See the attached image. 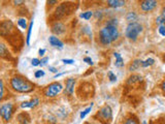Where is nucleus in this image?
Listing matches in <instances>:
<instances>
[{"instance_id": "1", "label": "nucleus", "mask_w": 165, "mask_h": 124, "mask_svg": "<svg viewBox=\"0 0 165 124\" xmlns=\"http://www.w3.org/2000/svg\"><path fill=\"white\" fill-rule=\"evenodd\" d=\"M0 36L7 40L10 47L14 48L15 46H17V47H19V49L22 48V46L19 45L18 42L23 44V38H22L23 36L17 30V28L15 27L12 21L10 20L0 21Z\"/></svg>"}, {"instance_id": "2", "label": "nucleus", "mask_w": 165, "mask_h": 124, "mask_svg": "<svg viewBox=\"0 0 165 124\" xmlns=\"http://www.w3.org/2000/svg\"><path fill=\"white\" fill-rule=\"evenodd\" d=\"M10 89L18 93H29L32 92L35 88V85L31 81L21 74H16L12 77L10 81Z\"/></svg>"}, {"instance_id": "3", "label": "nucleus", "mask_w": 165, "mask_h": 124, "mask_svg": "<svg viewBox=\"0 0 165 124\" xmlns=\"http://www.w3.org/2000/svg\"><path fill=\"white\" fill-rule=\"evenodd\" d=\"M119 29L117 26H107L101 28L98 31L99 42L102 46H109L113 42L118 40Z\"/></svg>"}, {"instance_id": "4", "label": "nucleus", "mask_w": 165, "mask_h": 124, "mask_svg": "<svg viewBox=\"0 0 165 124\" xmlns=\"http://www.w3.org/2000/svg\"><path fill=\"white\" fill-rule=\"evenodd\" d=\"M77 7V3L73 2H62L56 7L54 12V17L56 18V21H59L60 19L67 17V16L71 15L72 12L75 10Z\"/></svg>"}, {"instance_id": "5", "label": "nucleus", "mask_w": 165, "mask_h": 124, "mask_svg": "<svg viewBox=\"0 0 165 124\" xmlns=\"http://www.w3.org/2000/svg\"><path fill=\"white\" fill-rule=\"evenodd\" d=\"M141 32H143V25L137 22L130 23V24H128V26H127V28L125 30V35L128 40L135 42L137 40L139 33Z\"/></svg>"}, {"instance_id": "6", "label": "nucleus", "mask_w": 165, "mask_h": 124, "mask_svg": "<svg viewBox=\"0 0 165 124\" xmlns=\"http://www.w3.org/2000/svg\"><path fill=\"white\" fill-rule=\"evenodd\" d=\"M63 90V86L60 82H53L50 85H48L43 89V94L45 97L49 98H54L58 96Z\"/></svg>"}, {"instance_id": "7", "label": "nucleus", "mask_w": 165, "mask_h": 124, "mask_svg": "<svg viewBox=\"0 0 165 124\" xmlns=\"http://www.w3.org/2000/svg\"><path fill=\"white\" fill-rule=\"evenodd\" d=\"M14 113H15V106L12 102L2 104L0 106V117L2 118L5 123H7L12 120Z\"/></svg>"}, {"instance_id": "8", "label": "nucleus", "mask_w": 165, "mask_h": 124, "mask_svg": "<svg viewBox=\"0 0 165 124\" xmlns=\"http://www.w3.org/2000/svg\"><path fill=\"white\" fill-rule=\"evenodd\" d=\"M96 117H98V120L100 122L104 124H109L111 122V120L113 119V111L111 108L109 107V104H105L101 108L97 113Z\"/></svg>"}, {"instance_id": "9", "label": "nucleus", "mask_w": 165, "mask_h": 124, "mask_svg": "<svg viewBox=\"0 0 165 124\" xmlns=\"http://www.w3.org/2000/svg\"><path fill=\"white\" fill-rule=\"evenodd\" d=\"M158 5V1L155 0H143L139 2V8L141 12H149L154 10Z\"/></svg>"}, {"instance_id": "10", "label": "nucleus", "mask_w": 165, "mask_h": 124, "mask_svg": "<svg viewBox=\"0 0 165 124\" xmlns=\"http://www.w3.org/2000/svg\"><path fill=\"white\" fill-rule=\"evenodd\" d=\"M66 31L65 25L61 21H55L52 24V32L57 35H61Z\"/></svg>"}, {"instance_id": "11", "label": "nucleus", "mask_w": 165, "mask_h": 124, "mask_svg": "<svg viewBox=\"0 0 165 124\" xmlns=\"http://www.w3.org/2000/svg\"><path fill=\"white\" fill-rule=\"evenodd\" d=\"M74 86H75V79L69 78L65 81V93L68 95H72L74 92Z\"/></svg>"}, {"instance_id": "12", "label": "nucleus", "mask_w": 165, "mask_h": 124, "mask_svg": "<svg viewBox=\"0 0 165 124\" xmlns=\"http://www.w3.org/2000/svg\"><path fill=\"white\" fill-rule=\"evenodd\" d=\"M0 58L12 60V54L10 53V50H8L7 46L3 42H0Z\"/></svg>"}, {"instance_id": "13", "label": "nucleus", "mask_w": 165, "mask_h": 124, "mask_svg": "<svg viewBox=\"0 0 165 124\" xmlns=\"http://www.w3.org/2000/svg\"><path fill=\"white\" fill-rule=\"evenodd\" d=\"M49 42L52 47L57 48V49H59V50H62L63 48H64V44H63V42H62L61 40H59L57 36H55V35H52V36L49 37Z\"/></svg>"}, {"instance_id": "14", "label": "nucleus", "mask_w": 165, "mask_h": 124, "mask_svg": "<svg viewBox=\"0 0 165 124\" xmlns=\"http://www.w3.org/2000/svg\"><path fill=\"white\" fill-rule=\"evenodd\" d=\"M38 104H39V99L37 98V97H34V98L30 99L28 102H22L21 104V108L22 109H33V108H35Z\"/></svg>"}, {"instance_id": "15", "label": "nucleus", "mask_w": 165, "mask_h": 124, "mask_svg": "<svg viewBox=\"0 0 165 124\" xmlns=\"http://www.w3.org/2000/svg\"><path fill=\"white\" fill-rule=\"evenodd\" d=\"M106 3H107V5H109V7L117 8L124 6L126 4V1H123V0H109Z\"/></svg>"}, {"instance_id": "16", "label": "nucleus", "mask_w": 165, "mask_h": 124, "mask_svg": "<svg viewBox=\"0 0 165 124\" xmlns=\"http://www.w3.org/2000/svg\"><path fill=\"white\" fill-rule=\"evenodd\" d=\"M18 121L20 122L21 124H29L30 123V117L27 113H21V114L18 115Z\"/></svg>"}, {"instance_id": "17", "label": "nucleus", "mask_w": 165, "mask_h": 124, "mask_svg": "<svg viewBox=\"0 0 165 124\" xmlns=\"http://www.w3.org/2000/svg\"><path fill=\"white\" fill-rule=\"evenodd\" d=\"M141 62H143V61H141V60H139V59L133 60L130 64H129L128 70H129V72H134V70H137L138 68L141 66Z\"/></svg>"}, {"instance_id": "18", "label": "nucleus", "mask_w": 165, "mask_h": 124, "mask_svg": "<svg viewBox=\"0 0 165 124\" xmlns=\"http://www.w3.org/2000/svg\"><path fill=\"white\" fill-rule=\"evenodd\" d=\"M143 81V77L138 76V74H132L131 77H129L128 79V84L129 85H134L136 83H139Z\"/></svg>"}, {"instance_id": "19", "label": "nucleus", "mask_w": 165, "mask_h": 124, "mask_svg": "<svg viewBox=\"0 0 165 124\" xmlns=\"http://www.w3.org/2000/svg\"><path fill=\"white\" fill-rule=\"evenodd\" d=\"M137 18L138 17L135 12H129L128 14H127V16H126V20L128 21L129 24H130V23H136Z\"/></svg>"}, {"instance_id": "20", "label": "nucleus", "mask_w": 165, "mask_h": 124, "mask_svg": "<svg viewBox=\"0 0 165 124\" xmlns=\"http://www.w3.org/2000/svg\"><path fill=\"white\" fill-rule=\"evenodd\" d=\"M113 56L116 57V62H115V65L116 67H123L124 66V60L121 57V55L119 53H113Z\"/></svg>"}, {"instance_id": "21", "label": "nucleus", "mask_w": 165, "mask_h": 124, "mask_svg": "<svg viewBox=\"0 0 165 124\" xmlns=\"http://www.w3.org/2000/svg\"><path fill=\"white\" fill-rule=\"evenodd\" d=\"M32 28H33V21H31L28 26V31H27V35H26V45L30 46V38H31V33H32Z\"/></svg>"}, {"instance_id": "22", "label": "nucleus", "mask_w": 165, "mask_h": 124, "mask_svg": "<svg viewBox=\"0 0 165 124\" xmlns=\"http://www.w3.org/2000/svg\"><path fill=\"white\" fill-rule=\"evenodd\" d=\"M17 24L19 27H21L22 29H27L28 26H27V20H26V18H19L17 21Z\"/></svg>"}, {"instance_id": "23", "label": "nucleus", "mask_w": 165, "mask_h": 124, "mask_svg": "<svg viewBox=\"0 0 165 124\" xmlns=\"http://www.w3.org/2000/svg\"><path fill=\"white\" fill-rule=\"evenodd\" d=\"M5 96V86L2 79H0V102H2Z\"/></svg>"}, {"instance_id": "24", "label": "nucleus", "mask_w": 165, "mask_h": 124, "mask_svg": "<svg viewBox=\"0 0 165 124\" xmlns=\"http://www.w3.org/2000/svg\"><path fill=\"white\" fill-rule=\"evenodd\" d=\"M92 16H93V12L92 10H87V12H81V15H79V17L81 18V19H84V20H90L92 18Z\"/></svg>"}, {"instance_id": "25", "label": "nucleus", "mask_w": 165, "mask_h": 124, "mask_svg": "<svg viewBox=\"0 0 165 124\" xmlns=\"http://www.w3.org/2000/svg\"><path fill=\"white\" fill-rule=\"evenodd\" d=\"M92 107H93V104H91V106H89V107L87 108V109H85L84 111L81 112V115H79V118H81V119H85V118H86V116H87V115H88L89 113L91 112Z\"/></svg>"}, {"instance_id": "26", "label": "nucleus", "mask_w": 165, "mask_h": 124, "mask_svg": "<svg viewBox=\"0 0 165 124\" xmlns=\"http://www.w3.org/2000/svg\"><path fill=\"white\" fill-rule=\"evenodd\" d=\"M154 63H155V60H154L153 58H148L147 60H145V61L141 62V66L149 67V66H151V65H153Z\"/></svg>"}, {"instance_id": "27", "label": "nucleus", "mask_w": 165, "mask_h": 124, "mask_svg": "<svg viewBox=\"0 0 165 124\" xmlns=\"http://www.w3.org/2000/svg\"><path fill=\"white\" fill-rule=\"evenodd\" d=\"M43 76H44V72L42 69H38L34 72V77L36 78V79H39V78L43 77Z\"/></svg>"}, {"instance_id": "28", "label": "nucleus", "mask_w": 165, "mask_h": 124, "mask_svg": "<svg viewBox=\"0 0 165 124\" xmlns=\"http://www.w3.org/2000/svg\"><path fill=\"white\" fill-rule=\"evenodd\" d=\"M124 124H138V121L137 119H134V118H128Z\"/></svg>"}, {"instance_id": "29", "label": "nucleus", "mask_w": 165, "mask_h": 124, "mask_svg": "<svg viewBox=\"0 0 165 124\" xmlns=\"http://www.w3.org/2000/svg\"><path fill=\"white\" fill-rule=\"evenodd\" d=\"M158 31L162 36H165V24L164 25H160L159 28H158Z\"/></svg>"}, {"instance_id": "30", "label": "nucleus", "mask_w": 165, "mask_h": 124, "mask_svg": "<svg viewBox=\"0 0 165 124\" xmlns=\"http://www.w3.org/2000/svg\"><path fill=\"white\" fill-rule=\"evenodd\" d=\"M107 76H109V81H111V82H116V81H117V77L111 72H109Z\"/></svg>"}, {"instance_id": "31", "label": "nucleus", "mask_w": 165, "mask_h": 124, "mask_svg": "<svg viewBox=\"0 0 165 124\" xmlns=\"http://www.w3.org/2000/svg\"><path fill=\"white\" fill-rule=\"evenodd\" d=\"M31 64H32L33 66H38V65H40V60L38 59V58H33V59L31 60Z\"/></svg>"}, {"instance_id": "32", "label": "nucleus", "mask_w": 165, "mask_h": 124, "mask_svg": "<svg viewBox=\"0 0 165 124\" xmlns=\"http://www.w3.org/2000/svg\"><path fill=\"white\" fill-rule=\"evenodd\" d=\"M48 62H49V58L48 57L41 58V60H40V65H41V66H44V65L48 64Z\"/></svg>"}, {"instance_id": "33", "label": "nucleus", "mask_w": 165, "mask_h": 124, "mask_svg": "<svg viewBox=\"0 0 165 124\" xmlns=\"http://www.w3.org/2000/svg\"><path fill=\"white\" fill-rule=\"evenodd\" d=\"M62 62H63L64 64H73L74 60L73 59H62Z\"/></svg>"}, {"instance_id": "34", "label": "nucleus", "mask_w": 165, "mask_h": 124, "mask_svg": "<svg viewBox=\"0 0 165 124\" xmlns=\"http://www.w3.org/2000/svg\"><path fill=\"white\" fill-rule=\"evenodd\" d=\"M160 89L162 90L163 95H164V96H165V79L163 80L162 82H161V84H160Z\"/></svg>"}, {"instance_id": "35", "label": "nucleus", "mask_w": 165, "mask_h": 124, "mask_svg": "<svg viewBox=\"0 0 165 124\" xmlns=\"http://www.w3.org/2000/svg\"><path fill=\"white\" fill-rule=\"evenodd\" d=\"M84 62H86L87 64H89V65H93V61H92V59L90 57H85Z\"/></svg>"}, {"instance_id": "36", "label": "nucleus", "mask_w": 165, "mask_h": 124, "mask_svg": "<svg viewBox=\"0 0 165 124\" xmlns=\"http://www.w3.org/2000/svg\"><path fill=\"white\" fill-rule=\"evenodd\" d=\"M44 53H45V49H39V50H38V55H39L40 57H43Z\"/></svg>"}, {"instance_id": "37", "label": "nucleus", "mask_w": 165, "mask_h": 124, "mask_svg": "<svg viewBox=\"0 0 165 124\" xmlns=\"http://www.w3.org/2000/svg\"><path fill=\"white\" fill-rule=\"evenodd\" d=\"M161 18H162L165 22V6H163L162 10H161Z\"/></svg>"}, {"instance_id": "38", "label": "nucleus", "mask_w": 165, "mask_h": 124, "mask_svg": "<svg viewBox=\"0 0 165 124\" xmlns=\"http://www.w3.org/2000/svg\"><path fill=\"white\" fill-rule=\"evenodd\" d=\"M50 72H58V69H57V68H55V67H53V66H50Z\"/></svg>"}, {"instance_id": "39", "label": "nucleus", "mask_w": 165, "mask_h": 124, "mask_svg": "<svg viewBox=\"0 0 165 124\" xmlns=\"http://www.w3.org/2000/svg\"><path fill=\"white\" fill-rule=\"evenodd\" d=\"M47 3L49 5H54V4H58V1H48Z\"/></svg>"}, {"instance_id": "40", "label": "nucleus", "mask_w": 165, "mask_h": 124, "mask_svg": "<svg viewBox=\"0 0 165 124\" xmlns=\"http://www.w3.org/2000/svg\"><path fill=\"white\" fill-rule=\"evenodd\" d=\"M12 3H15L16 5H20V4H24L25 1H14Z\"/></svg>"}, {"instance_id": "41", "label": "nucleus", "mask_w": 165, "mask_h": 124, "mask_svg": "<svg viewBox=\"0 0 165 124\" xmlns=\"http://www.w3.org/2000/svg\"><path fill=\"white\" fill-rule=\"evenodd\" d=\"M64 74H65V72H62V74H57L54 78H55V79H57V78H59V77H61V76H63Z\"/></svg>"}, {"instance_id": "42", "label": "nucleus", "mask_w": 165, "mask_h": 124, "mask_svg": "<svg viewBox=\"0 0 165 124\" xmlns=\"http://www.w3.org/2000/svg\"><path fill=\"white\" fill-rule=\"evenodd\" d=\"M162 61L165 63V53H164V54H163V56H162Z\"/></svg>"}, {"instance_id": "43", "label": "nucleus", "mask_w": 165, "mask_h": 124, "mask_svg": "<svg viewBox=\"0 0 165 124\" xmlns=\"http://www.w3.org/2000/svg\"><path fill=\"white\" fill-rule=\"evenodd\" d=\"M143 124H148V123H147V122H145V121H143Z\"/></svg>"}]
</instances>
